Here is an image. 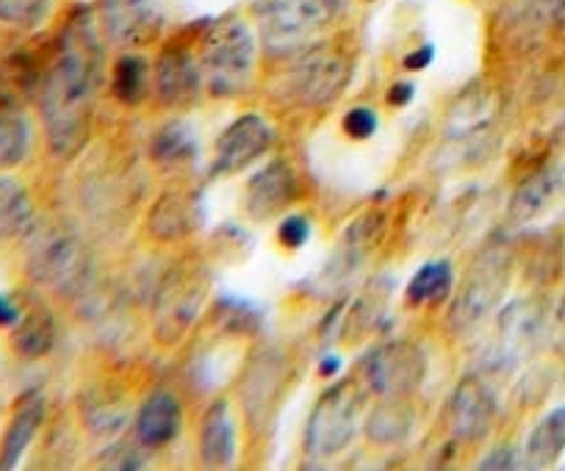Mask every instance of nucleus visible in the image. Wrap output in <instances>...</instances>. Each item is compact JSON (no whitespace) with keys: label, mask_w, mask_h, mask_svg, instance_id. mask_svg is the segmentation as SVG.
Masks as SVG:
<instances>
[{"label":"nucleus","mask_w":565,"mask_h":471,"mask_svg":"<svg viewBox=\"0 0 565 471\" xmlns=\"http://www.w3.org/2000/svg\"><path fill=\"white\" fill-rule=\"evenodd\" d=\"M29 120L9 103H0V172L14 170L29 156Z\"/></svg>","instance_id":"nucleus-23"},{"label":"nucleus","mask_w":565,"mask_h":471,"mask_svg":"<svg viewBox=\"0 0 565 471\" xmlns=\"http://www.w3.org/2000/svg\"><path fill=\"white\" fill-rule=\"evenodd\" d=\"M358 394L352 383H339L319 399L311 421H308V449L317 458L341 452L355 436Z\"/></svg>","instance_id":"nucleus-6"},{"label":"nucleus","mask_w":565,"mask_h":471,"mask_svg":"<svg viewBox=\"0 0 565 471\" xmlns=\"http://www.w3.org/2000/svg\"><path fill=\"white\" fill-rule=\"evenodd\" d=\"M203 286L198 278H186V280H172L170 283V297L161 300V319H159V330L164 335V330H170L167 341H175L183 330L189 328L192 317L198 313L200 300H203Z\"/></svg>","instance_id":"nucleus-19"},{"label":"nucleus","mask_w":565,"mask_h":471,"mask_svg":"<svg viewBox=\"0 0 565 471\" xmlns=\"http://www.w3.org/2000/svg\"><path fill=\"white\" fill-rule=\"evenodd\" d=\"M513 465V452L510 449H502V452H493L491 458L482 463V469H510Z\"/></svg>","instance_id":"nucleus-32"},{"label":"nucleus","mask_w":565,"mask_h":471,"mask_svg":"<svg viewBox=\"0 0 565 471\" xmlns=\"http://www.w3.org/2000/svg\"><path fill=\"white\" fill-rule=\"evenodd\" d=\"M347 78H350V64L344 56L330 51H313L295 73L297 97L308 106H322V103L335 100L344 92Z\"/></svg>","instance_id":"nucleus-11"},{"label":"nucleus","mask_w":565,"mask_h":471,"mask_svg":"<svg viewBox=\"0 0 565 471\" xmlns=\"http://www.w3.org/2000/svg\"><path fill=\"white\" fill-rule=\"evenodd\" d=\"M178 427H181V405L164 392L153 394L136 416V436L145 447H164L178 436Z\"/></svg>","instance_id":"nucleus-18"},{"label":"nucleus","mask_w":565,"mask_h":471,"mask_svg":"<svg viewBox=\"0 0 565 471\" xmlns=\"http://www.w3.org/2000/svg\"><path fill=\"white\" fill-rule=\"evenodd\" d=\"M543 7H546V12L552 14L554 23L565 25V0H541Z\"/></svg>","instance_id":"nucleus-34"},{"label":"nucleus","mask_w":565,"mask_h":471,"mask_svg":"<svg viewBox=\"0 0 565 471\" xmlns=\"http://www.w3.org/2000/svg\"><path fill=\"white\" fill-rule=\"evenodd\" d=\"M369 386L377 394H407L422 383L424 355L413 344H388L369 358Z\"/></svg>","instance_id":"nucleus-8"},{"label":"nucleus","mask_w":565,"mask_h":471,"mask_svg":"<svg viewBox=\"0 0 565 471\" xmlns=\"http://www.w3.org/2000/svg\"><path fill=\"white\" fill-rule=\"evenodd\" d=\"M510 283V256L502 245H491L475 267L469 269L463 291L458 295V302L452 308V324L458 330L471 328L482 317L493 311L502 302L504 291Z\"/></svg>","instance_id":"nucleus-5"},{"label":"nucleus","mask_w":565,"mask_h":471,"mask_svg":"<svg viewBox=\"0 0 565 471\" xmlns=\"http://www.w3.org/2000/svg\"><path fill=\"white\" fill-rule=\"evenodd\" d=\"M308 236H311V225H308V220L302 214H291L282 220L280 225V242L286 247H302L308 242Z\"/></svg>","instance_id":"nucleus-30"},{"label":"nucleus","mask_w":565,"mask_h":471,"mask_svg":"<svg viewBox=\"0 0 565 471\" xmlns=\"http://www.w3.org/2000/svg\"><path fill=\"white\" fill-rule=\"evenodd\" d=\"M23 317V308L18 306V300L9 295H0V328H14Z\"/></svg>","instance_id":"nucleus-31"},{"label":"nucleus","mask_w":565,"mask_h":471,"mask_svg":"<svg viewBox=\"0 0 565 471\" xmlns=\"http://www.w3.org/2000/svg\"><path fill=\"white\" fill-rule=\"evenodd\" d=\"M148 89V64L139 56H125L114 67V95L122 103L141 100Z\"/></svg>","instance_id":"nucleus-25"},{"label":"nucleus","mask_w":565,"mask_h":471,"mask_svg":"<svg viewBox=\"0 0 565 471\" xmlns=\"http://www.w3.org/2000/svg\"><path fill=\"white\" fill-rule=\"evenodd\" d=\"M34 225V203H31L25 186L14 178L0 175V239L23 236Z\"/></svg>","instance_id":"nucleus-20"},{"label":"nucleus","mask_w":565,"mask_h":471,"mask_svg":"<svg viewBox=\"0 0 565 471\" xmlns=\"http://www.w3.org/2000/svg\"><path fill=\"white\" fill-rule=\"evenodd\" d=\"M29 275L58 295H73L89 275V256L75 233L42 227L29 247Z\"/></svg>","instance_id":"nucleus-3"},{"label":"nucleus","mask_w":565,"mask_h":471,"mask_svg":"<svg viewBox=\"0 0 565 471\" xmlns=\"http://www.w3.org/2000/svg\"><path fill=\"white\" fill-rule=\"evenodd\" d=\"M411 97H413V86H411V84H405V81H402V84H396L394 89H391L388 100H391V103H396V106H405V103L411 100Z\"/></svg>","instance_id":"nucleus-33"},{"label":"nucleus","mask_w":565,"mask_h":471,"mask_svg":"<svg viewBox=\"0 0 565 471\" xmlns=\"http://www.w3.org/2000/svg\"><path fill=\"white\" fill-rule=\"evenodd\" d=\"M100 20L117 45H141L161 29L156 0H100Z\"/></svg>","instance_id":"nucleus-9"},{"label":"nucleus","mask_w":565,"mask_h":471,"mask_svg":"<svg viewBox=\"0 0 565 471\" xmlns=\"http://www.w3.org/2000/svg\"><path fill=\"white\" fill-rule=\"evenodd\" d=\"M269 144L271 128L255 114H247L216 139L214 172L216 175H233V172L247 170L253 161H258L269 150Z\"/></svg>","instance_id":"nucleus-7"},{"label":"nucleus","mask_w":565,"mask_h":471,"mask_svg":"<svg viewBox=\"0 0 565 471\" xmlns=\"http://www.w3.org/2000/svg\"><path fill=\"white\" fill-rule=\"evenodd\" d=\"M194 150H198V142H194V133L186 126H167L153 142L156 159L161 161L192 159Z\"/></svg>","instance_id":"nucleus-26"},{"label":"nucleus","mask_w":565,"mask_h":471,"mask_svg":"<svg viewBox=\"0 0 565 471\" xmlns=\"http://www.w3.org/2000/svg\"><path fill=\"white\" fill-rule=\"evenodd\" d=\"M297 197V178L286 161H271L264 172L249 181L247 211L255 220H269L286 211V205Z\"/></svg>","instance_id":"nucleus-13"},{"label":"nucleus","mask_w":565,"mask_h":471,"mask_svg":"<svg viewBox=\"0 0 565 471\" xmlns=\"http://www.w3.org/2000/svg\"><path fill=\"white\" fill-rule=\"evenodd\" d=\"M565 197V164H546L532 172L510 200V216L515 222L541 220Z\"/></svg>","instance_id":"nucleus-12"},{"label":"nucleus","mask_w":565,"mask_h":471,"mask_svg":"<svg viewBox=\"0 0 565 471\" xmlns=\"http://www.w3.org/2000/svg\"><path fill=\"white\" fill-rule=\"evenodd\" d=\"M344 128L352 139H369L374 131H377V117H374L372 108L366 106L352 108V111L347 114Z\"/></svg>","instance_id":"nucleus-29"},{"label":"nucleus","mask_w":565,"mask_h":471,"mask_svg":"<svg viewBox=\"0 0 565 471\" xmlns=\"http://www.w3.org/2000/svg\"><path fill=\"white\" fill-rule=\"evenodd\" d=\"M200 454L211 469H225L236 460V430H233V416L225 399L211 405L209 414H205Z\"/></svg>","instance_id":"nucleus-17"},{"label":"nucleus","mask_w":565,"mask_h":471,"mask_svg":"<svg viewBox=\"0 0 565 471\" xmlns=\"http://www.w3.org/2000/svg\"><path fill=\"white\" fill-rule=\"evenodd\" d=\"M411 427V416L399 405H383L377 414L369 419V436L372 441H399Z\"/></svg>","instance_id":"nucleus-28"},{"label":"nucleus","mask_w":565,"mask_h":471,"mask_svg":"<svg viewBox=\"0 0 565 471\" xmlns=\"http://www.w3.org/2000/svg\"><path fill=\"white\" fill-rule=\"evenodd\" d=\"M341 7L344 0H264L258 14L266 47L289 53L308 45Z\"/></svg>","instance_id":"nucleus-2"},{"label":"nucleus","mask_w":565,"mask_h":471,"mask_svg":"<svg viewBox=\"0 0 565 471\" xmlns=\"http://www.w3.org/2000/svg\"><path fill=\"white\" fill-rule=\"evenodd\" d=\"M42 421H45V403H42L40 394H25L14 408L12 421H9L3 441H0V471L18 469L20 460L34 443Z\"/></svg>","instance_id":"nucleus-14"},{"label":"nucleus","mask_w":565,"mask_h":471,"mask_svg":"<svg viewBox=\"0 0 565 471\" xmlns=\"http://www.w3.org/2000/svg\"><path fill=\"white\" fill-rule=\"evenodd\" d=\"M565 449V405L554 408L552 414L543 416L537 427L532 430L530 441H526V463L543 469L552 465Z\"/></svg>","instance_id":"nucleus-21"},{"label":"nucleus","mask_w":565,"mask_h":471,"mask_svg":"<svg viewBox=\"0 0 565 471\" xmlns=\"http://www.w3.org/2000/svg\"><path fill=\"white\" fill-rule=\"evenodd\" d=\"M100 84V45L86 12L67 23L51 69L42 78V120L47 144L58 159H70L89 137L92 106Z\"/></svg>","instance_id":"nucleus-1"},{"label":"nucleus","mask_w":565,"mask_h":471,"mask_svg":"<svg viewBox=\"0 0 565 471\" xmlns=\"http://www.w3.org/2000/svg\"><path fill=\"white\" fill-rule=\"evenodd\" d=\"M493 419H497V397H493L491 386L482 377L469 375L458 386L452 397V408H449L455 438L477 441V438L491 430Z\"/></svg>","instance_id":"nucleus-10"},{"label":"nucleus","mask_w":565,"mask_h":471,"mask_svg":"<svg viewBox=\"0 0 565 471\" xmlns=\"http://www.w3.org/2000/svg\"><path fill=\"white\" fill-rule=\"evenodd\" d=\"M200 222H203V208H200L198 194L170 192L156 203L153 214H150V231L159 239L172 242L198 231Z\"/></svg>","instance_id":"nucleus-16"},{"label":"nucleus","mask_w":565,"mask_h":471,"mask_svg":"<svg viewBox=\"0 0 565 471\" xmlns=\"http://www.w3.org/2000/svg\"><path fill=\"white\" fill-rule=\"evenodd\" d=\"M53 0H0V20L18 29H36L51 12Z\"/></svg>","instance_id":"nucleus-27"},{"label":"nucleus","mask_w":565,"mask_h":471,"mask_svg":"<svg viewBox=\"0 0 565 471\" xmlns=\"http://www.w3.org/2000/svg\"><path fill=\"white\" fill-rule=\"evenodd\" d=\"M255 64L253 34L238 20H225L205 36L203 69L214 95H236L249 84Z\"/></svg>","instance_id":"nucleus-4"},{"label":"nucleus","mask_w":565,"mask_h":471,"mask_svg":"<svg viewBox=\"0 0 565 471\" xmlns=\"http://www.w3.org/2000/svg\"><path fill=\"white\" fill-rule=\"evenodd\" d=\"M430 58H433V47H424L422 53H413V56H407L405 67L407 69H422V67H427V62H430Z\"/></svg>","instance_id":"nucleus-35"},{"label":"nucleus","mask_w":565,"mask_h":471,"mask_svg":"<svg viewBox=\"0 0 565 471\" xmlns=\"http://www.w3.org/2000/svg\"><path fill=\"white\" fill-rule=\"evenodd\" d=\"M156 89L170 106H186L200 92V67L181 47H170L161 53L156 67Z\"/></svg>","instance_id":"nucleus-15"},{"label":"nucleus","mask_w":565,"mask_h":471,"mask_svg":"<svg viewBox=\"0 0 565 471\" xmlns=\"http://www.w3.org/2000/svg\"><path fill=\"white\" fill-rule=\"evenodd\" d=\"M452 267L449 261H433L424 264L416 275H413L411 286H407V300L418 302H444L452 291Z\"/></svg>","instance_id":"nucleus-24"},{"label":"nucleus","mask_w":565,"mask_h":471,"mask_svg":"<svg viewBox=\"0 0 565 471\" xmlns=\"http://www.w3.org/2000/svg\"><path fill=\"white\" fill-rule=\"evenodd\" d=\"M14 350L25 358H42L47 355L56 341V324H53L51 313L42 311V308H34V311H23L20 322L14 324Z\"/></svg>","instance_id":"nucleus-22"}]
</instances>
